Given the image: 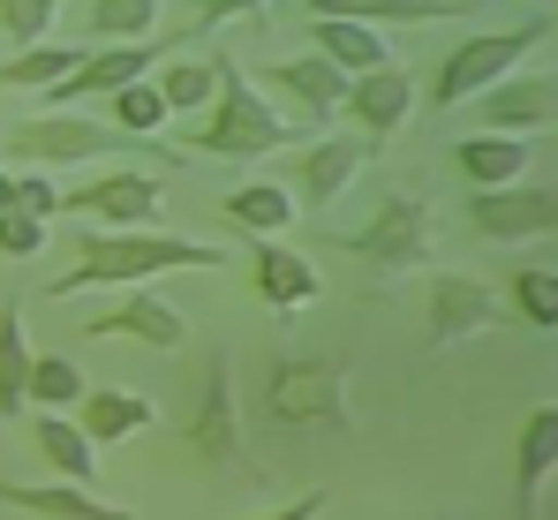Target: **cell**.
<instances>
[{
	"mask_svg": "<svg viewBox=\"0 0 558 520\" xmlns=\"http://www.w3.org/2000/svg\"><path fill=\"white\" fill-rule=\"evenodd\" d=\"M219 264H227L219 242H189V234H159V227H84L76 264L46 287V302H69L92 287H144L159 271H219Z\"/></svg>",
	"mask_w": 558,
	"mask_h": 520,
	"instance_id": "obj_1",
	"label": "cell"
},
{
	"mask_svg": "<svg viewBox=\"0 0 558 520\" xmlns=\"http://www.w3.org/2000/svg\"><path fill=\"white\" fill-rule=\"evenodd\" d=\"M279 144H310V129L302 121H287L265 90L242 76V61L234 53H219V90H211V106H204V121L189 129L182 152H211V159H265Z\"/></svg>",
	"mask_w": 558,
	"mask_h": 520,
	"instance_id": "obj_2",
	"label": "cell"
},
{
	"mask_svg": "<svg viewBox=\"0 0 558 520\" xmlns=\"http://www.w3.org/2000/svg\"><path fill=\"white\" fill-rule=\"evenodd\" d=\"M0 152L23 167H76V159H159V167H174V159H189L182 144H151V136H129L113 121H84L76 106H46L31 121H15Z\"/></svg>",
	"mask_w": 558,
	"mask_h": 520,
	"instance_id": "obj_3",
	"label": "cell"
},
{
	"mask_svg": "<svg viewBox=\"0 0 558 520\" xmlns=\"http://www.w3.org/2000/svg\"><path fill=\"white\" fill-rule=\"evenodd\" d=\"M265 400H272L279 423H294V431H355V392H348V362L340 354H287L272 370V385H265Z\"/></svg>",
	"mask_w": 558,
	"mask_h": 520,
	"instance_id": "obj_4",
	"label": "cell"
},
{
	"mask_svg": "<svg viewBox=\"0 0 558 520\" xmlns=\"http://www.w3.org/2000/svg\"><path fill=\"white\" fill-rule=\"evenodd\" d=\"M544 38H551V23H513V31H475V38H461V46L438 61V76H430V106H468L475 90L513 76Z\"/></svg>",
	"mask_w": 558,
	"mask_h": 520,
	"instance_id": "obj_5",
	"label": "cell"
},
{
	"mask_svg": "<svg viewBox=\"0 0 558 520\" xmlns=\"http://www.w3.org/2000/svg\"><path fill=\"white\" fill-rule=\"evenodd\" d=\"M348 257H363L371 271H423L430 264V242H438V211L423 204V196H392L385 211H377L371 227H355V234H332Z\"/></svg>",
	"mask_w": 558,
	"mask_h": 520,
	"instance_id": "obj_6",
	"label": "cell"
},
{
	"mask_svg": "<svg viewBox=\"0 0 558 520\" xmlns=\"http://www.w3.org/2000/svg\"><path fill=\"white\" fill-rule=\"evenodd\" d=\"M61 204L84 211V219H98V227H159L167 189H159V173H151V167H113V173H98V181L61 189Z\"/></svg>",
	"mask_w": 558,
	"mask_h": 520,
	"instance_id": "obj_7",
	"label": "cell"
},
{
	"mask_svg": "<svg viewBox=\"0 0 558 520\" xmlns=\"http://www.w3.org/2000/svg\"><path fill=\"white\" fill-rule=\"evenodd\" d=\"M371 159H377V144L363 136V129H355V136H310L302 159L287 167V181H294L287 196L310 204V211H325V204H340V196L355 189V173L371 167Z\"/></svg>",
	"mask_w": 558,
	"mask_h": 520,
	"instance_id": "obj_8",
	"label": "cell"
},
{
	"mask_svg": "<svg viewBox=\"0 0 558 520\" xmlns=\"http://www.w3.org/2000/svg\"><path fill=\"white\" fill-rule=\"evenodd\" d=\"M558 219V196L544 181H506V189H475L468 196V227L483 234V242H536V234H551Z\"/></svg>",
	"mask_w": 558,
	"mask_h": 520,
	"instance_id": "obj_9",
	"label": "cell"
},
{
	"mask_svg": "<svg viewBox=\"0 0 558 520\" xmlns=\"http://www.w3.org/2000/svg\"><path fill=\"white\" fill-rule=\"evenodd\" d=\"M182 445L196 460H211V468H234L242 460V400H234V354H219L211 370H204V400H196V415L182 423Z\"/></svg>",
	"mask_w": 558,
	"mask_h": 520,
	"instance_id": "obj_10",
	"label": "cell"
},
{
	"mask_svg": "<svg viewBox=\"0 0 558 520\" xmlns=\"http://www.w3.org/2000/svg\"><path fill=\"white\" fill-rule=\"evenodd\" d=\"M340 113H348L371 144H385V136H400V129H408V113H415V76H408L400 61H385V69H371V76H348Z\"/></svg>",
	"mask_w": 558,
	"mask_h": 520,
	"instance_id": "obj_11",
	"label": "cell"
},
{
	"mask_svg": "<svg viewBox=\"0 0 558 520\" xmlns=\"http://www.w3.org/2000/svg\"><path fill=\"white\" fill-rule=\"evenodd\" d=\"M468 106L498 136H536V129H551V113H558V84L551 76H498L490 90H475Z\"/></svg>",
	"mask_w": 558,
	"mask_h": 520,
	"instance_id": "obj_12",
	"label": "cell"
},
{
	"mask_svg": "<svg viewBox=\"0 0 558 520\" xmlns=\"http://www.w3.org/2000/svg\"><path fill=\"white\" fill-rule=\"evenodd\" d=\"M250 279H257V302L279 310V317H294V310H310L325 294V271L302 257V250H287V242H257L250 250Z\"/></svg>",
	"mask_w": 558,
	"mask_h": 520,
	"instance_id": "obj_13",
	"label": "cell"
},
{
	"mask_svg": "<svg viewBox=\"0 0 558 520\" xmlns=\"http://www.w3.org/2000/svg\"><path fill=\"white\" fill-rule=\"evenodd\" d=\"M498 302H490V287L483 279H468V271H438L430 279V340L453 347L468 340V332H498Z\"/></svg>",
	"mask_w": 558,
	"mask_h": 520,
	"instance_id": "obj_14",
	"label": "cell"
},
{
	"mask_svg": "<svg viewBox=\"0 0 558 520\" xmlns=\"http://www.w3.org/2000/svg\"><path fill=\"white\" fill-rule=\"evenodd\" d=\"M265 84H272L279 98H294V106H302L294 121H302L310 136H317V129H325V121L340 113V98H348V76H340V69H332L325 53H302V61H272V69H265Z\"/></svg>",
	"mask_w": 558,
	"mask_h": 520,
	"instance_id": "obj_15",
	"label": "cell"
},
{
	"mask_svg": "<svg viewBox=\"0 0 558 520\" xmlns=\"http://www.w3.org/2000/svg\"><path fill=\"white\" fill-rule=\"evenodd\" d=\"M92 340H144V347H159V354H174V347L189 340V325H182L174 302L129 287V302H113V310H98V317H92Z\"/></svg>",
	"mask_w": 558,
	"mask_h": 520,
	"instance_id": "obj_16",
	"label": "cell"
},
{
	"mask_svg": "<svg viewBox=\"0 0 558 520\" xmlns=\"http://www.w3.org/2000/svg\"><path fill=\"white\" fill-rule=\"evenodd\" d=\"M558 475V408H536L521 423V460H513V498H521V520H544V491Z\"/></svg>",
	"mask_w": 558,
	"mask_h": 520,
	"instance_id": "obj_17",
	"label": "cell"
},
{
	"mask_svg": "<svg viewBox=\"0 0 558 520\" xmlns=\"http://www.w3.org/2000/svg\"><path fill=\"white\" fill-rule=\"evenodd\" d=\"M0 506H23V513L38 520H136L129 506H106V498H92V483H0Z\"/></svg>",
	"mask_w": 558,
	"mask_h": 520,
	"instance_id": "obj_18",
	"label": "cell"
},
{
	"mask_svg": "<svg viewBox=\"0 0 558 520\" xmlns=\"http://www.w3.org/2000/svg\"><path fill=\"white\" fill-rule=\"evenodd\" d=\"M310 53H325L340 76H371V69L392 61V46H385L377 23H340V15H317L310 23Z\"/></svg>",
	"mask_w": 558,
	"mask_h": 520,
	"instance_id": "obj_19",
	"label": "cell"
},
{
	"mask_svg": "<svg viewBox=\"0 0 558 520\" xmlns=\"http://www.w3.org/2000/svg\"><path fill=\"white\" fill-rule=\"evenodd\" d=\"M529 159H536L529 136H498V129H475V136L453 144V167H461L475 189H506V181H521Z\"/></svg>",
	"mask_w": 558,
	"mask_h": 520,
	"instance_id": "obj_20",
	"label": "cell"
},
{
	"mask_svg": "<svg viewBox=\"0 0 558 520\" xmlns=\"http://www.w3.org/2000/svg\"><path fill=\"white\" fill-rule=\"evenodd\" d=\"M23 415H31L38 452L53 460V475H69V483H98V445L76 431V415H61V408H23Z\"/></svg>",
	"mask_w": 558,
	"mask_h": 520,
	"instance_id": "obj_21",
	"label": "cell"
},
{
	"mask_svg": "<svg viewBox=\"0 0 558 520\" xmlns=\"http://www.w3.org/2000/svg\"><path fill=\"white\" fill-rule=\"evenodd\" d=\"M151 423H159V408L144 392H84L76 400V431L92 437V445H129L136 431H151Z\"/></svg>",
	"mask_w": 558,
	"mask_h": 520,
	"instance_id": "obj_22",
	"label": "cell"
},
{
	"mask_svg": "<svg viewBox=\"0 0 558 520\" xmlns=\"http://www.w3.org/2000/svg\"><path fill=\"white\" fill-rule=\"evenodd\" d=\"M468 8L475 0H310V15H340V23H446Z\"/></svg>",
	"mask_w": 558,
	"mask_h": 520,
	"instance_id": "obj_23",
	"label": "cell"
},
{
	"mask_svg": "<svg viewBox=\"0 0 558 520\" xmlns=\"http://www.w3.org/2000/svg\"><path fill=\"white\" fill-rule=\"evenodd\" d=\"M294 211H302V204H294L279 181H242V189H227V219L250 227V234H287Z\"/></svg>",
	"mask_w": 558,
	"mask_h": 520,
	"instance_id": "obj_24",
	"label": "cell"
},
{
	"mask_svg": "<svg viewBox=\"0 0 558 520\" xmlns=\"http://www.w3.org/2000/svg\"><path fill=\"white\" fill-rule=\"evenodd\" d=\"M31 332H23V302L0 310V423L23 415V385H31Z\"/></svg>",
	"mask_w": 558,
	"mask_h": 520,
	"instance_id": "obj_25",
	"label": "cell"
},
{
	"mask_svg": "<svg viewBox=\"0 0 558 520\" xmlns=\"http://www.w3.org/2000/svg\"><path fill=\"white\" fill-rule=\"evenodd\" d=\"M92 385H84V370L69 362V354H31V385H23V408H76Z\"/></svg>",
	"mask_w": 558,
	"mask_h": 520,
	"instance_id": "obj_26",
	"label": "cell"
},
{
	"mask_svg": "<svg viewBox=\"0 0 558 520\" xmlns=\"http://www.w3.org/2000/svg\"><path fill=\"white\" fill-rule=\"evenodd\" d=\"M159 98H167V113H196V106H211V90H219V53H204V61H159Z\"/></svg>",
	"mask_w": 558,
	"mask_h": 520,
	"instance_id": "obj_27",
	"label": "cell"
},
{
	"mask_svg": "<svg viewBox=\"0 0 558 520\" xmlns=\"http://www.w3.org/2000/svg\"><path fill=\"white\" fill-rule=\"evenodd\" d=\"M84 53L76 46H15V61H0V84H15V90H46V84H61L69 69H76Z\"/></svg>",
	"mask_w": 558,
	"mask_h": 520,
	"instance_id": "obj_28",
	"label": "cell"
},
{
	"mask_svg": "<svg viewBox=\"0 0 558 520\" xmlns=\"http://www.w3.org/2000/svg\"><path fill=\"white\" fill-rule=\"evenodd\" d=\"M106 106H113V129H129V136H159V121H167V98H159V84H151V76L106 90Z\"/></svg>",
	"mask_w": 558,
	"mask_h": 520,
	"instance_id": "obj_29",
	"label": "cell"
},
{
	"mask_svg": "<svg viewBox=\"0 0 558 520\" xmlns=\"http://www.w3.org/2000/svg\"><path fill=\"white\" fill-rule=\"evenodd\" d=\"M513 317L521 325H536V332H551L558 325V271H544V264H529V271H513Z\"/></svg>",
	"mask_w": 558,
	"mask_h": 520,
	"instance_id": "obj_30",
	"label": "cell"
},
{
	"mask_svg": "<svg viewBox=\"0 0 558 520\" xmlns=\"http://www.w3.org/2000/svg\"><path fill=\"white\" fill-rule=\"evenodd\" d=\"M151 23H159V0H92V31L98 38H151Z\"/></svg>",
	"mask_w": 558,
	"mask_h": 520,
	"instance_id": "obj_31",
	"label": "cell"
},
{
	"mask_svg": "<svg viewBox=\"0 0 558 520\" xmlns=\"http://www.w3.org/2000/svg\"><path fill=\"white\" fill-rule=\"evenodd\" d=\"M53 15H61V0H0V31H8V46H38V38L53 31Z\"/></svg>",
	"mask_w": 558,
	"mask_h": 520,
	"instance_id": "obj_32",
	"label": "cell"
},
{
	"mask_svg": "<svg viewBox=\"0 0 558 520\" xmlns=\"http://www.w3.org/2000/svg\"><path fill=\"white\" fill-rule=\"evenodd\" d=\"M46 250V219H31V211H0V257H38Z\"/></svg>",
	"mask_w": 558,
	"mask_h": 520,
	"instance_id": "obj_33",
	"label": "cell"
},
{
	"mask_svg": "<svg viewBox=\"0 0 558 520\" xmlns=\"http://www.w3.org/2000/svg\"><path fill=\"white\" fill-rule=\"evenodd\" d=\"M15 211H31V219H53V211H61V189H53L46 173H23V181H15Z\"/></svg>",
	"mask_w": 558,
	"mask_h": 520,
	"instance_id": "obj_34",
	"label": "cell"
},
{
	"mask_svg": "<svg viewBox=\"0 0 558 520\" xmlns=\"http://www.w3.org/2000/svg\"><path fill=\"white\" fill-rule=\"evenodd\" d=\"M265 0H196V23L211 31V23H234V15H257Z\"/></svg>",
	"mask_w": 558,
	"mask_h": 520,
	"instance_id": "obj_35",
	"label": "cell"
},
{
	"mask_svg": "<svg viewBox=\"0 0 558 520\" xmlns=\"http://www.w3.org/2000/svg\"><path fill=\"white\" fill-rule=\"evenodd\" d=\"M325 506H332V498H325V491H310V498H294V506H279V513H257V520H317Z\"/></svg>",
	"mask_w": 558,
	"mask_h": 520,
	"instance_id": "obj_36",
	"label": "cell"
},
{
	"mask_svg": "<svg viewBox=\"0 0 558 520\" xmlns=\"http://www.w3.org/2000/svg\"><path fill=\"white\" fill-rule=\"evenodd\" d=\"M8 204H15V181H8V167H0V211H8Z\"/></svg>",
	"mask_w": 558,
	"mask_h": 520,
	"instance_id": "obj_37",
	"label": "cell"
}]
</instances>
